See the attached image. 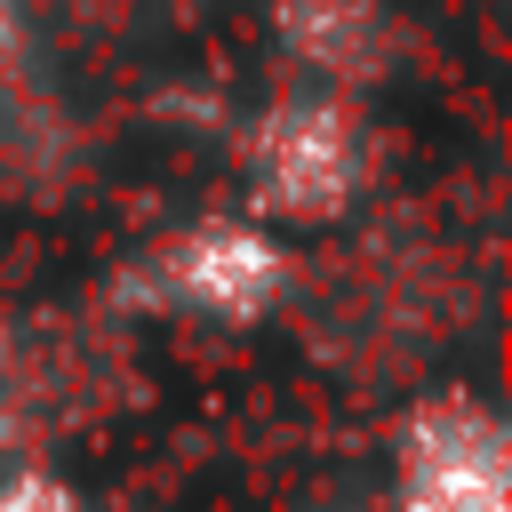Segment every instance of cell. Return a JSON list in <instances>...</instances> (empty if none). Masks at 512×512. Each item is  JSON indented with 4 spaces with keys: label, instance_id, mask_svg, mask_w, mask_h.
<instances>
[{
    "label": "cell",
    "instance_id": "obj_7",
    "mask_svg": "<svg viewBox=\"0 0 512 512\" xmlns=\"http://www.w3.org/2000/svg\"><path fill=\"white\" fill-rule=\"evenodd\" d=\"M24 32H32V0H0V72L24 56Z\"/></svg>",
    "mask_w": 512,
    "mask_h": 512
},
{
    "label": "cell",
    "instance_id": "obj_1",
    "mask_svg": "<svg viewBox=\"0 0 512 512\" xmlns=\"http://www.w3.org/2000/svg\"><path fill=\"white\" fill-rule=\"evenodd\" d=\"M368 184H376V128H368L360 96L296 80L272 104L248 112V128H240V192H248L264 232H280V224L328 232L368 200Z\"/></svg>",
    "mask_w": 512,
    "mask_h": 512
},
{
    "label": "cell",
    "instance_id": "obj_3",
    "mask_svg": "<svg viewBox=\"0 0 512 512\" xmlns=\"http://www.w3.org/2000/svg\"><path fill=\"white\" fill-rule=\"evenodd\" d=\"M392 512H512L504 416L448 384L424 392L392 432Z\"/></svg>",
    "mask_w": 512,
    "mask_h": 512
},
{
    "label": "cell",
    "instance_id": "obj_2",
    "mask_svg": "<svg viewBox=\"0 0 512 512\" xmlns=\"http://www.w3.org/2000/svg\"><path fill=\"white\" fill-rule=\"evenodd\" d=\"M288 288H296V256L256 216L176 224V232L144 240L136 264L120 272V296L136 312L200 320V328H256V320H272L288 304Z\"/></svg>",
    "mask_w": 512,
    "mask_h": 512
},
{
    "label": "cell",
    "instance_id": "obj_6",
    "mask_svg": "<svg viewBox=\"0 0 512 512\" xmlns=\"http://www.w3.org/2000/svg\"><path fill=\"white\" fill-rule=\"evenodd\" d=\"M0 512H96V504L80 496L72 472H56L40 456H8L0 464Z\"/></svg>",
    "mask_w": 512,
    "mask_h": 512
},
{
    "label": "cell",
    "instance_id": "obj_4",
    "mask_svg": "<svg viewBox=\"0 0 512 512\" xmlns=\"http://www.w3.org/2000/svg\"><path fill=\"white\" fill-rule=\"evenodd\" d=\"M272 40L304 72V88H336V96L392 80L408 56L392 0H272Z\"/></svg>",
    "mask_w": 512,
    "mask_h": 512
},
{
    "label": "cell",
    "instance_id": "obj_5",
    "mask_svg": "<svg viewBox=\"0 0 512 512\" xmlns=\"http://www.w3.org/2000/svg\"><path fill=\"white\" fill-rule=\"evenodd\" d=\"M40 424H48V384H40V360H32V352L0 328V464H8V456H32Z\"/></svg>",
    "mask_w": 512,
    "mask_h": 512
}]
</instances>
